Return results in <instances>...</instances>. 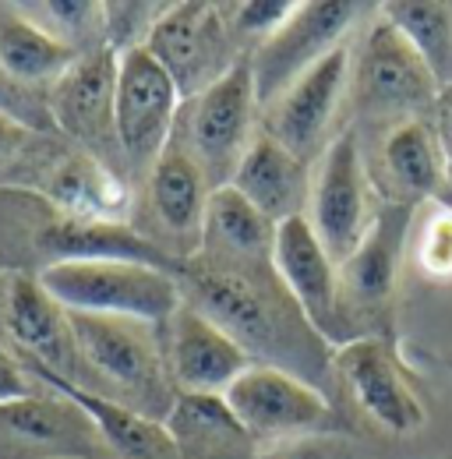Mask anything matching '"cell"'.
I'll return each mask as SVG.
<instances>
[{
	"mask_svg": "<svg viewBox=\"0 0 452 459\" xmlns=\"http://www.w3.org/2000/svg\"><path fill=\"white\" fill-rule=\"evenodd\" d=\"M378 187L386 202L417 209L435 202L449 184V149L435 134L431 120H399L378 138Z\"/></svg>",
	"mask_w": 452,
	"mask_h": 459,
	"instance_id": "cell-21",
	"label": "cell"
},
{
	"mask_svg": "<svg viewBox=\"0 0 452 459\" xmlns=\"http://www.w3.org/2000/svg\"><path fill=\"white\" fill-rule=\"evenodd\" d=\"M22 368L36 382H43L47 389H54V393L67 396L71 403H78L89 413V420L100 428V435H103V442L110 449V459H177V446H173L163 420H152V417L110 400L103 393L82 389L71 378H60V375L39 368V364H25L22 360Z\"/></svg>",
	"mask_w": 452,
	"mask_h": 459,
	"instance_id": "cell-22",
	"label": "cell"
},
{
	"mask_svg": "<svg viewBox=\"0 0 452 459\" xmlns=\"http://www.w3.org/2000/svg\"><path fill=\"white\" fill-rule=\"evenodd\" d=\"M382 14L421 54L442 92L452 89V4L446 0H389Z\"/></svg>",
	"mask_w": 452,
	"mask_h": 459,
	"instance_id": "cell-27",
	"label": "cell"
},
{
	"mask_svg": "<svg viewBox=\"0 0 452 459\" xmlns=\"http://www.w3.org/2000/svg\"><path fill=\"white\" fill-rule=\"evenodd\" d=\"M163 424L177 459H258V442L223 396H177Z\"/></svg>",
	"mask_w": 452,
	"mask_h": 459,
	"instance_id": "cell-25",
	"label": "cell"
},
{
	"mask_svg": "<svg viewBox=\"0 0 452 459\" xmlns=\"http://www.w3.org/2000/svg\"><path fill=\"white\" fill-rule=\"evenodd\" d=\"M145 50L163 64L180 100L202 96L209 85H216L226 71L244 57L237 39L230 36L223 4H170L163 18L156 22Z\"/></svg>",
	"mask_w": 452,
	"mask_h": 459,
	"instance_id": "cell-10",
	"label": "cell"
},
{
	"mask_svg": "<svg viewBox=\"0 0 452 459\" xmlns=\"http://www.w3.org/2000/svg\"><path fill=\"white\" fill-rule=\"evenodd\" d=\"M230 187H237L255 209H262L276 227L304 216L311 198V167L280 145L269 131H258L248 145Z\"/></svg>",
	"mask_w": 452,
	"mask_h": 459,
	"instance_id": "cell-23",
	"label": "cell"
},
{
	"mask_svg": "<svg viewBox=\"0 0 452 459\" xmlns=\"http://www.w3.org/2000/svg\"><path fill=\"white\" fill-rule=\"evenodd\" d=\"M180 92L163 64L145 47L120 54L117 64V149L131 184H145L152 167L160 163L180 124Z\"/></svg>",
	"mask_w": 452,
	"mask_h": 459,
	"instance_id": "cell-6",
	"label": "cell"
},
{
	"mask_svg": "<svg viewBox=\"0 0 452 459\" xmlns=\"http://www.w3.org/2000/svg\"><path fill=\"white\" fill-rule=\"evenodd\" d=\"M124 258L177 276L180 262L127 223H92L29 187H0V276H39L64 262Z\"/></svg>",
	"mask_w": 452,
	"mask_h": 459,
	"instance_id": "cell-2",
	"label": "cell"
},
{
	"mask_svg": "<svg viewBox=\"0 0 452 459\" xmlns=\"http://www.w3.org/2000/svg\"><path fill=\"white\" fill-rule=\"evenodd\" d=\"M64 152L54 138L32 131L0 107V187H36L43 170Z\"/></svg>",
	"mask_w": 452,
	"mask_h": 459,
	"instance_id": "cell-28",
	"label": "cell"
},
{
	"mask_svg": "<svg viewBox=\"0 0 452 459\" xmlns=\"http://www.w3.org/2000/svg\"><path fill=\"white\" fill-rule=\"evenodd\" d=\"M223 400L258 446L339 428L336 406L322 389L269 364H251Z\"/></svg>",
	"mask_w": 452,
	"mask_h": 459,
	"instance_id": "cell-11",
	"label": "cell"
},
{
	"mask_svg": "<svg viewBox=\"0 0 452 459\" xmlns=\"http://www.w3.org/2000/svg\"><path fill=\"white\" fill-rule=\"evenodd\" d=\"M413 212L417 209L386 202V209H378L357 251L339 265V307L353 340L378 336L375 325L389 311L396 293V276L406 251V237L413 230Z\"/></svg>",
	"mask_w": 452,
	"mask_h": 459,
	"instance_id": "cell-12",
	"label": "cell"
},
{
	"mask_svg": "<svg viewBox=\"0 0 452 459\" xmlns=\"http://www.w3.org/2000/svg\"><path fill=\"white\" fill-rule=\"evenodd\" d=\"M350 85V43L336 47L329 57H322L308 74H300L280 100L265 110V127L280 145H286L297 160L308 167L322 160L326 131L333 127L339 100Z\"/></svg>",
	"mask_w": 452,
	"mask_h": 459,
	"instance_id": "cell-18",
	"label": "cell"
},
{
	"mask_svg": "<svg viewBox=\"0 0 452 459\" xmlns=\"http://www.w3.org/2000/svg\"><path fill=\"white\" fill-rule=\"evenodd\" d=\"M36 378L22 368L18 357H11V350L0 343V403H11V400H22L29 393H36L32 385Z\"/></svg>",
	"mask_w": 452,
	"mask_h": 459,
	"instance_id": "cell-32",
	"label": "cell"
},
{
	"mask_svg": "<svg viewBox=\"0 0 452 459\" xmlns=\"http://www.w3.org/2000/svg\"><path fill=\"white\" fill-rule=\"evenodd\" d=\"M336 382L389 435H413L424 428V406L410 389L406 371L396 360V350L386 336H361L336 350L333 360Z\"/></svg>",
	"mask_w": 452,
	"mask_h": 459,
	"instance_id": "cell-16",
	"label": "cell"
},
{
	"mask_svg": "<svg viewBox=\"0 0 452 459\" xmlns=\"http://www.w3.org/2000/svg\"><path fill=\"white\" fill-rule=\"evenodd\" d=\"M304 216L336 265L357 251L375 223L378 212H371V170L353 127L339 131L322 152L311 173V198Z\"/></svg>",
	"mask_w": 452,
	"mask_h": 459,
	"instance_id": "cell-8",
	"label": "cell"
},
{
	"mask_svg": "<svg viewBox=\"0 0 452 459\" xmlns=\"http://www.w3.org/2000/svg\"><path fill=\"white\" fill-rule=\"evenodd\" d=\"M293 7L297 0H244V4H223V14L237 47L251 54L265 36H273L293 14Z\"/></svg>",
	"mask_w": 452,
	"mask_h": 459,
	"instance_id": "cell-30",
	"label": "cell"
},
{
	"mask_svg": "<svg viewBox=\"0 0 452 459\" xmlns=\"http://www.w3.org/2000/svg\"><path fill=\"white\" fill-rule=\"evenodd\" d=\"M117 64L120 54L110 47H96L71 64V71L50 89V117L54 124L82 145V152L107 163L110 156H120L117 149ZM110 167V163H107Z\"/></svg>",
	"mask_w": 452,
	"mask_h": 459,
	"instance_id": "cell-17",
	"label": "cell"
},
{
	"mask_svg": "<svg viewBox=\"0 0 452 459\" xmlns=\"http://www.w3.org/2000/svg\"><path fill=\"white\" fill-rule=\"evenodd\" d=\"M209 195H213L209 177L198 167V160L191 156V149L184 142V131L177 124L160 163L152 167L149 180H145L149 212H152V223L160 230L156 244L167 251L170 258L184 262V258L198 255Z\"/></svg>",
	"mask_w": 452,
	"mask_h": 459,
	"instance_id": "cell-19",
	"label": "cell"
},
{
	"mask_svg": "<svg viewBox=\"0 0 452 459\" xmlns=\"http://www.w3.org/2000/svg\"><path fill=\"white\" fill-rule=\"evenodd\" d=\"M446 187L452 191V152H449V184H446ZM449 205H452V202H449Z\"/></svg>",
	"mask_w": 452,
	"mask_h": 459,
	"instance_id": "cell-34",
	"label": "cell"
},
{
	"mask_svg": "<svg viewBox=\"0 0 452 459\" xmlns=\"http://www.w3.org/2000/svg\"><path fill=\"white\" fill-rule=\"evenodd\" d=\"M82 57L74 47L56 39L22 4H0V71L22 89H54Z\"/></svg>",
	"mask_w": 452,
	"mask_h": 459,
	"instance_id": "cell-24",
	"label": "cell"
},
{
	"mask_svg": "<svg viewBox=\"0 0 452 459\" xmlns=\"http://www.w3.org/2000/svg\"><path fill=\"white\" fill-rule=\"evenodd\" d=\"M258 459H282V456H276V453H265V456H258Z\"/></svg>",
	"mask_w": 452,
	"mask_h": 459,
	"instance_id": "cell-35",
	"label": "cell"
},
{
	"mask_svg": "<svg viewBox=\"0 0 452 459\" xmlns=\"http://www.w3.org/2000/svg\"><path fill=\"white\" fill-rule=\"evenodd\" d=\"M439 117H442V124H446V134H449V152H452V89H446V92H442Z\"/></svg>",
	"mask_w": 452,
	"mask_h": 459,
	"instance_id": "cell-33",
	"label": "cell"
},
{
	"mask_svg": "<svg viewBox=\"0 0 452 459\" xmlns=\"http://www.w3.org/2000/svg\"><path fill=\"white\" fill-rule=\"evenodd\" d=\"M357 14H361V4H353V0L297 4L280 29L251 50L258 110H269L300 74H308L318 60L343 47Z\"/></svg>",
	"mask_w": 452,
	"mask_h": 459,
	"instance_id": "cell-9",
	"label": "cell"
},
{
	"mask_svg": "<svg viewBox=\"0 0 452 459\" xmlns=\"http://www.w3.org/2000/svg\"><path fill=\"white\" fill-rule=\"evenodd\" d=\"M255 71L251 54L237 60L216 85H209L202 96L187 100L180 110V131L198 160V167L209 177V187H226L240 167L248 145L255 142Z\"/></svg>",
	"mask_w": 452,
	"mask_h": 459,
	"instance_id": "cell-7",
	"label": "cell"
},
{
	"mask_svg": "<svg viewBox=\"0 0 452 459\" xmlns=\"http://www.w3.org/2000/svg\"><path fill=\"white\" fill-rule=\"evenodd\" d=\"M163 340L177 396H226V389L255 364L226 329L191 304L173 315Z\"/></svg>",
	"mask_w": 452,
	"mask_h": 459,
	"instance_id": "cell-20",
	"label": "cell"
},
{
	"mask_svg": "<svg viewBox=\"0 0 452 459\" xmlns=\"http://www.w3.org/2000/svg\"><path fill=\"white\" fill-rule=\"evenodd\" d=\"M67 315L92 393H103L152 420H167L177 403V389L167 368V329L89 311Z\"/></svg>",
	"mask_w": 452,
	"mask_h": 459,
	"instance_id": "cell-3",
	"label": "cell"
},
{
	"mask_svg": "<svg viewBox=\"0 0 452 459\" xmlns=\"http://www.w3.org/2000/svg\"><path fill=\"white\" fill-rule=\"evenodd\" d=\"M413 262L417 269L435 280L452 283V205L449 202H431L428 216L421 220V230L413 237Z\"/></svg>",
	"mask_w": 452,
	"mask_h": 459,
	"instance_id": "cell-29",
	"label": "cell"
},
{
	"mask_svg": "<svg viewBox=\"0 0 452 459\" xmlns=\"http://www.w3.org/2000/svg\"><path fill=\"white\" fill-rule=\"evenodd\" d=\"M273 269L322 340H329L336 350L353 340L339 307V265L322 247L308 216H293L276 227Z\"/></svg>",
	"mask_w": 452,
	"mask_h": 459,
	"instance_id": "cell-15",
	"label": "cell"
},
{
	"mask_svg": "<svg viewBox=\"0 0 452 459\" xmlns=\"http://www.w3.org/2000/svg\"><path fill=\"white\" fill-rule=\"evenodd\" d=\"M0 329L14 343V357L39 364L82 389H92L71 333V315L36 276H0Z\"/></svg>",
	"mask_w": 452,
	"mask_h": 459,
	"instance_id": "cell-13",
	"label": "cell"
},
{
	"mask_svg": "<svg viewBox=\"0 0 452 459\" xmlns=\"http://www.w3.org/2000/svg\"><path fill=\"white\" fill-rule=\"evenodd\" d=\"M0 459H110L89 413L60 393L0 403Z\"/></svg>",
	"mask_w": 452,
	"mask_h": 459,
	"instance_id": "cell-14",
	"label": "cell"
},
{
	"mask_svg": "<svg viewBox=\"0 0 452 459\" xmlns=\"http://www.w3.org/2000/svg\"><path fill=\"white\" fill-rule=\"evenodd\" d=\"M177 283L184 290V304L226 329L255 364L282 368L333 396L336 346L311 329L273 265L226 262L198 251L180 262Z\"/></svg>",
	"mask_w": 452,
	"mask_h": 459,
	"instance_id": "cell-1",
	"label": "cell"
},
{
	"mask_svg": "<svg viewBox=\"0 0 452 459\" xmlns=\"http://www.w3.org/2000/svg\"><path fill=\"white\" fill-rule=\"evenodd\" d=\"M276 247V223L255 209L237 187H216L205 205V230H202V255L226 258V262H258L273 265Z\"/></svg>",
	"mask_w": 452,
	"mask_h": 459,
	"instance_id": "cell-26",
	"label": "cell"
},
{
	"mask_svg": "<svg viewBox=\"0 0 452 459\" xmlns=\"http://www.w3.org/2000/svg\"><path fill=\"white\" fill-rule=\"evenodd\" d=\"M167 7L170 4H107V47L113 54L145 47Z\"/></svg>",
	"mask_w": 452,
	"mask_h": 459,
	"instance_id": "cell-31",
	"label": "cell"
},
{
	"mask_svg": "<svg viewBox=\"0 0 452 459\" xmlns=\"http://www.w3.org/2000/svg\"><path fill=\"white\" fill-rule=\"evenodd\" d=\"M36 280L67 311L135 318L160 329H167L173 315L184 307V290L177 276L145 262H124V258L64 262L39 273Z\"/></svg>",
	"mask_w": 452,
	"mask_h": 459,
	"instance_id": "cell-4",
	"label": "cell"
},
{
	"mask_svg": "<svg viewBox=\"0 0 452 459\" xmlns=\"http://www.w3.org/2000/svg\"><path fill=\"white\" fill-rule=\"evenodd\" d=\"M350 96L357 120L371 127L431 120L442 107V85L386 14H378L353 54Z\"/></svg>",
	"mask_w": 452,
	"mask_h": 459,
	"instance_id": "cell-5",
	"label": "cell"
}]
</instances>
